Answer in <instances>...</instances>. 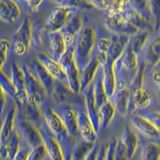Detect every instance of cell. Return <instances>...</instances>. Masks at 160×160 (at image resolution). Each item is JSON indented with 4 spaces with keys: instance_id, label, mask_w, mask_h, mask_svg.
<instances>
[{
    "instance_id": "6da1fadb",
    "label": "cell",
    "mask_w": 160,
    "mask_h": 160,
    "mask_svg": "<svg viewBox=\"0 0 160 160\" xmlns=\"http://www.w3.org/2000/svg\"><path fill=\"white\" fill-rule=\"evenodd\" d=\"M98 40L96 28L92 25H84L77 37L75 48V62L81 71L90 62L96 51Z\"/></svg>"
},
{
    "instance_id": "d4e9b609",
    "label": "cell",
    "mask_w": 160,
    "mask_h": 160,
    "mask_svg": "<svg viewBox=\"0 0 160 160\" xmlns=\"http://www.w3.org/2000/svg\"><path fill=\"white\" fill-rule=\"evenodd\" d=\"M49 38L50 56L58 62L67 49L62 33L60 32H50L49 33Z\"/></svg>"
},
{
    "instance_id": "f1b7e54d",
    "label": "cell",
    "mask_w": 160,
    "mask_h": 160,
    "mask_svg": "<svg viewBox=\"0 0 160 160\" xmlns=\"http://www.w3.org/2000/svg\"><path fill=\"white\" fill-rule=\"evenodd\" d=\"M69 88L76 93H80V72L75 61L64 68Z\"/></svg>"
},
{
    "instance_id": "11a10c76",
    "label": "cell",
    "mask_w": 160,
    "mask_h": 160,
    "mask_svg": "<svg viewBox=\"0 0 160 160\" xmlns=\"http://www.w3.org/2000/svg\"><path fill=\"white\" fill-rule=\"evenodd\" d=\"M160 160V158H159V160Z\"/></svg>"
},
{
    "instance_id": "816d5d0a",
    "label": "cell",
    "mask_w": 160,
    "mask_h": 160,
    "mask_svg": "<svg viewBox=\"0 0 160 160\" xmlns=\"http://www.w3.org/2000/svg\"><path fill=\"white\" fill-rule=\"evenodd\" d=\"M100 149V144L96 142L92 149L89 151L85 160H96Z\"/></svg>"
},
{
    "instance_id": "7a4b0ae2",
    "label": "cell",
    "mask_w": 160,
    "mask_h": 160,
    "mask_svg": "<svg viewBox=\"0 0 160 160\" xmlns=\"http://www.w3.org/2000/svg\"><path fill=\"white\" fill-rule=\"evenodd\" d=\"M40 108L48 128L52 132L62 148L63 157L71 153L75 142V141L72 140L75 139H73L69 135L63 123L52 110L50 105V99H48L42 104Z\"/></svg>"
},
{
    "instance_id": "db71d44e",
    "label": "cell",
    "mask_w": 160,
    "mask_h": 160,
    "mask_svg": "<svg viewBox=\"0 0 160 160\" xmlns=\"http://www.w3.org/2000/svg\"><path fill=\"white\" fill-rule=\"evenodd\" d=\"M0 160H2V159H1V157H0Z\"/></svg>"
},
{
    "instance_id": "5bb4252c",
    "label": "cell",
    "mask_w": 160,
    "mask_h": 160,
    "mask_svg": "<svg viewBox=\"0 0 160 160\" xmlns=\"http://www.w3.org/2000/svg\"><path fill=\"white\" fill-rule=\"evenodd\" d=\"M77 124L80 136L84 140L96 143L98 134L88 118L86 108H79L77 112Z\"/></svg>"
},
{
    "instance_id": "c3c4849f",
    "label": "cell",
    "mask_w": 160,
    "mask_h": 160,
    "mask_svg": "<svg viewBox=\"0 0 160 160\" xmlns=\"http://www.w3.org/2000/svg\"><path fill=\"white\" fill-rule=\"evenodd\" d=\"M13 44V49L14 53L18 56H23L27 54L30 49V48L27 47L25 45L18 43V42H14L12 43Z\"/></svg>"
},
{
    "instance_id": "bcb514c9",
    "label": "cell",
    "mask_w": 160,
    "mask_h": 160,
    "mask_svg": "<svg viewBox=\"0 0 160 160\" xmlns=\"http://www.w3.org/2000/svg\"><path fill=\"white\" fill-rule=\"evenodd\" d=\"M140 115L149 120L160 131V112H143Z\"/></svg>"
},
{
    "instance_id": "8992f818",
    "label": "cell",
    "mask_w": 160,
    "mask_h": 160,
    "mask_svg": "<svg viewBox=\"0 0 160 160\" xmlns=\"http://www.w3.org/2000/svg\"><path fill=\"white\" fill-rule=\"evenodd\" d=\"M80 94L81 93L73 92L67 84L55 79L50 100L57 104H66L77 108H82V105H85V101L82 99Z\"/></svg>"
},
{
    "instance_id": "603a6c76",
    "label": "cell",
    "mask_w": 160,
    "mask_h": 160,
    "mask_svg": "<svg viewBox=\"0 0 160 160\" xmlns=\"http://www.w3.org/2000/svg\"><path fill=\"white\" fill-rule=\"evenodd\" d=\"M131 123L133 127L144 136L156 139L160 136V131L149 121L140 114L132 117Z\"/></svg>"
},
{
    "instance_id": "484cf974",
    "label": "cell",
    "mask_w": 160,
    "mask_h": 160,
    "mask_svg": "<svg viewBox=\"0 0 160 160\" xmlns=\"http://www.w3.org/2000/svg\"><path fill=\"white\" fill-rule=\"evenodd\" d=\"M121 139L127 148L129 159L132 158L138 146V138L136 132L128 125L125 126Z\"/></svg>"
},
{
    "instance_id": "ba28073f",
    "label": "cell",
    "mask_w": 160,
    "mask_h": 160,
    "mask_svg": "<svg viewBox=\"0 0 160 160\" xmlns=\"http://www.w3.org/2000/svg\"><path fill=\"white\" fill-rule=\"evenodd\" d=\"M15 127L20 136L33 148L42 144V139L38 128L22 118L16 108Z\"/></svg>"
},
{
    "instance_id": "83f0119b",
    "label": "cell",
    "mask_w": 160,
    "mask_h": 160,
    "mask_svg": "<svg viewBox=\"0 0 160 160\" xmlns=\"http://www.w3.org/2000/svg\"><path fill=\"white\" fill-rule=\"evenodd\" d=\"M84 26V18L81 15L75 13L61 30L60 32L77 39V36Z\"/></svg>"
},
{
    "instance_id": "836d02e7",
    "label": "cell",
    "mask_w": 160,
    "mask_h": 160,
    "mask_svg": "<svg viewBox=\"0 0 160 160\" xmlns=\"http://www.w3.org/2000/svg\"><path fill=\"white\" fill-rule=\"evenodd\" d=\"M57 6H63L77 10H89L93 8L89 0H51Z\"/></svg>"
},
{
    "instance_id": "ee69618b",
    "label": "cell",
    "mask_w": 160,
    "mask_h": 160,
    "mask_svg": "<svg viewBox=\"0 0 160 160\" xmlns=\"http://www.w3.org/2000/svg\"><path fill=\"white\" fill-rule=\"evenodd\" d=\"M127 148L121 138L118 139L114 160H129Z\"/></svg>"
},
{
    "instance_id": "8d00e7d4",
    "label": "cell",
    "mask_w": 160,
    "mask_h": 160,
    "mask_svg": "<svg viewBox=\"0 0 160 160\" xmlns=\"http://www.w3.org/2000/svg\"><path fill=\"white\" fill-rule=\"evenodd\" d=\"M0 85L7 95L12 98L14 101L16 99V90L8 75L2 69H0Z\"/></svg>"
},
{
    "instance_id": "ffe728a7",
    "label": "cell",
    "mask_w": 160,
    "mask_h": 160,
    "mask_svg": "<svg viewBox=\"0 0 160 160\" xmlns=\"http://www.w3.org/2000/svg\"><path fill=\"white\" fill-rule=\"evenodd\" d=\"M101 64L97 59L95 54L86 66L80 71V93H82L93 82Z\"/></svg>"
},
{
    "instance_id": "52a82bcc",
    "label": "cell",
    "mask_w": 160,
    "mask_h": 160,
    "mask_svg": "<svg viewBox=\"0 0 160 160\" xmlns=\"http://www.w3.org/2000/svg\"><path fill=\"white\" fill-rule=\"evenodd\" d=\"M77 10L67 6H57L52 10L48 17L47 22L45 26V31L48 34L60 32L70 18L77 13Z\"/></svg>"
},
{
    "instance_id": "7dc6e473",
    "label": "cell",
    "mask_w": 160,
    "mask_h": 160,
    "mask_svg": "<svg viewBox=\"0 0 160 160\" xmlns=\"http://www.w3.org/2000/svg\"><path fill=\"white\" fill-rule=\"evenodd\" d=\"M111 43L110 38H100L98 39L96 42V50L107 52Z\"/></svg>"
},
{
    "instance_id": "d590c367",
    "label": "cell",
    "mask_w": 160,
    "mask_h": 160,
    "mask_svg": "<svg viewBox=\"0 0 160 160\" xmlns=\"http://www.w3.org/2000/svg\"><path fill=\"white\" fill-rule=\"evenodd\" d=\"M130 6L148 21L152 17L149 6V0H130Z\"/></svg>"
},
{
    "instance_id": "7c38bea8",
    "label": "cell",
    "mask_w": 160,
    "mask_h": 160,
    "mask_svg": "<svg viewBox=\"0 0 160 160\" xmlns=\"http://www.w3.org/2000/svg\"><path fill=\"white\" fill-rule=\"evenodd\" d=\"M154 96L149 90L143 86L131 90L128 107V114L136 110H145L151 106L154 102Z\"/></svg>"
},
{
    "instance_id": "d6a6232c",
    "label": "cell",
    "mask_w": 160,
    "mask_h": 160,
    "mask_svg": "<svg viewBox=\"0 0 160 160\" xmlns=\"http://www.w3.org/2000/svg\"><path fill=\"white\" fill-rule=\"evenodd\" d=\"M21 138L15 127V129L12 132L8 142L6 146L4 157L2 159L13 160L16 152L19 148Z\"/></svg>"
},
{
    "instance_id": "1f68e13d",
    "label": "cell",
    "mask_w": 160,
    "mask_h": 160,
    "mask_svg": "<svg viewBox=\"0 0 160 160\" xmlns=\"http://www.w3.org/2000/svg\"><path fill=\"white\" fill-rule=\"evenodd\" d=\"M123 13L128 20L140 31L148 30L149 26V21L142 16L136 10L129 6L123 10Z\"/></svg>"
},
{
    "instance_id": "681fc988",
    "label": "cell",
    "mask_w": 160,
    "mask_h": 160,
    "mask_svg": "<svg viewBox=\"0 0 160 160\" xmlns=\"http://www.w3.org/2000/svg\"><path fill=\"white\" fill-rule=\"evenodd\" d=\"M27 4L30 10L32 12H38L45 0H24Z\"/></svg>"
},
{
    "instance_id": "30bf717a",
    "label": "cell",
    "mask_w": 160,
    "mask_h": 160,
    "mask_svg": "<svg viewBox=\"0 0 160 160\" xmlns=\"http://www.w3.org/2000/svg\"><path fill=\"white\" fill-rule=\"evenodd\" d=\"M42 142L51 160H64L62 148L43 119L38 127Z\"/></svg>"
},
{
    "instance_id": "b9f144b4",
    "label": "cell",
    "mask_w": 160,
    "mask_h": 160,
    "mask_svg": "<svg viewBox=\"0 0 160 160\" xmlns=\"http://www.w3.org/2000/svg\"><path fill=\"white\" fill-rule=\"evenodd\" d=\"M48 155L46 148L42 143L32 148L27 160H44Z\"/></svg>"
},
{
    "instance_id": "277c9868",
    "label": "cell",
    "mask_w": 160,
    "mask_h": 160,
    "mask_svg": "<svg viewBox=\"0 0 160 160\" xmlns=\"http://www.w3.org/2000/svg\"><path fill=\"white\" fill-rule=\"evenodd\" d=\"M24 72L25 88L28 96V100L40 106L49 99L45 89L39 80L34 76L28 66L20 63Z\"/></svg>"
},
{
    "instance_id": "f35d334b",
    "label": "cell",
    "mask_w": 160,
    "mask_h": 160,
    "mask_svg": "<svg viewBox=\"0 0 160 160\" xmlns=\"http://www.w3.org/2000/svg\"><path fill=\"white\" fill-rule=\"evenodd\" d=\"M12 47V40L7 38L0 39V69H4Z\"/></svg>"
},
{
    "instance_id": "e575fe53",
    "label": "cell",
    "mask_w": 160,
    "mask_h": 160,
    "mask_svg": "<svg viewBox=\"0 0 160 160\" xmlns=\"http://www.w3.org/2000/svg\"><path fill=\"white\" fill-rule=\"evenodd\" d=\"M142 160H158L160 158V146L155 143L144 144L142 151Z\"/></svg>"
},
{
    "instance_id": "d6986e66",
    "label": "cell",
    "mask_w": 160,
    "mask_h": 160,
    "mask_svg": "<svg viewBox=\"0 0 160 160\" xmlns=\"http://www.w3.org/2000/svg\"><path fill=\"white\" fill-rule=\"evenodd\" d=\"M115 63L111 60L102 66V81L104 88L108 98L112 101L117 86V75L115 70Z\"/></svg>"
},
{
    "instance_id": "cb8c5ba5",
    "label": "cell",
    "mask_w": 160,
    "mask_h": 160,
    "mask_svg": "<svg viewBox=\"0 0 160 160\" xmlns=\"http://www.w3.org/2000/svg\"><path fill=\"white\" fill-rule=\"evenodd\" d=\"M144 61L152 67L160 60V32L149 40L144 49Z\"/></svg>"
},
{
    "instance_id": "5b68a950",
    "label": "cell",
    "mask_w": 160,
    "mask_h": 160,
    "mask_svg": "<svg viewBox=\"0 0 160 160\" xmlns=\"http://www.w3.org/2000/svg\"><path fill=\"white\" fill-rule=\"evenodd\" d=\"M103 21L105 27L113 34L125 35L131 38L141 32L128 20L123 11L112 15L106 13Z\"/></svg>"
},
{
    "instance_id": "ab89813d",
    "label": "cell",
    "mask_w": 160,
    "mask_h": 160,
    "mask_svg": "<svg viewBox=\"0 0 160 160\" xmlns=\"http://www.w3.org/2000/svg\"><path fill=\"white\" fill-rule=\"evenodd\" d=\"M32 148L24 139L21 138L19 148L13 160H27Z\"/></svg>"
},
{
    "instance_id": "ac0fdd59",
    "label": "cell",
    "mask_w": 160,
    "mask_h": 160,
    "mask_svg": "<svg viewBox=\"0 0 160 160\" xmlns=\"http://www.w3.org/2000/svg\"><path fill=\"white\" fill-rule=\"evenodd\" d=\"M22 16V10L16 0H0V19L12 24L18 21Z\"/></svg>"
},
{
    "instance_id": "44dd1931",
    "label": "cell",
    "mask_w": 160,
    "mask_h": 160,
    "mask_svg": "<svg viewBox=\"0 0 160 160\" xmlns=\"http://www.w3.org/2000/svg\"><path fill=\"white\" fill-rule=\"evenodd\" d=\"M107 54L109 60L116 62L122 56L127 48L131 37L125 35L113 34Z\"/></svg>"
},
{
    "instance_id": "3957f363",
    "label": "cell",
    "mask_w": 160,
    "mask_h": 160,
    "mask_svg": "<svg viewBox=\"0 0 160 160\" xmlns=\"http://www.w3.org/2000/svg\"><path fill=\"white\" fill-rule=\"evenodd\" d=\"M50 105L60 118L66 129L69 135L76 139L79 138L80 134L77 124V112L79 108L66 104H57L50 100Z\"/></svg>"
},
{
    "instance_id": "4dcf8cb0",
    "label": "cell",
    "mask_w": 160,
    "mask_h": 160,
    "mask_svg": "<svg viewBox=\"0 0 160 160\" xmlns=\"http://www.w3.org/2000/svg\"><path fill=\"white\" fill-rule=\"evenodd\" d=\"M94 86H93V91H94V96L96 102V106L99 108L105 104L109 99L108 96L106 94L105 88H104L103 81H102V67L100 68L99 72L93 81Z\"/></svg>"
},
{
    "instance_id": "2e32d148",
    "label": "cell",
    "mask_w": 160,
    "mask_h": 160,
    "mask_svg": "<svg viewBox=\"0 0 160 160\" xmlns=\"http://www.w3.org/2000/svg\"><path fill=\"white\" fill-rule=\"evenodd\" d=\"M37 57L38 60L55 79L59 80L68 86L66 72L62 64L44 52H40L38 54Z\"/></svg>"
},
{
    "instance_id": "8fae6325",
    "label": "cell",
    "mask_w": 160,
    "mask_h": 160,
    "mask_svg": "<svg viewBox=\"0 0 160 160\" xmlns=\"http://www.w3.org/2000/svg\"><path fill=\"white\" fill-rule=\"evenodd\" d=\"M11 81L16 90V105L22 104L28 100V96L25 88V78L24 72L21 64L15 60L13 61L9 74L6 73Z\"/></svg>"
},
{
    "instance_id": "f6af8a7d",
    "label": "cell",
    "mask_w": 160,
    "mask_h": 160,
    "mask_svg": "<svg viewBox=\"0 0 160 160\" xmlns=\"http://www.w3.org/2000/svg\"><path fill=\"white\" fill-rule=\"evenodd\" d=\"M117 142L118 138L116 137H112L108 140L107 144L105 160H114Z\"/></svg>"
},
{
    "instance_id": "60d3db41",
    "label": "cell",
    "mask_w": 160,
    "mask_h": 160,
    "mask_svg": "<svg viewBox=\"0 0 160 160\" xmlns=\"http://www.w3.org/2000/svg\"><path fill=\"white\" fill-rule=\"evenodd\" d=\"M75 61V45L68 47L64 54L60 58L58 62L63 68L68 66Z\"/></svg>"
},
{
    "instance_id": "9c48e42d",
    "label": "cell",
    "mask_w": 160,
    "mask_h": 160,
    "mask_svg": "<svg viewBox=\"0 0 160 160\" xmlns=\"http://www.w3.org/2000/svg\"><path fill=\"white\" fill-rule=\"evenodd\" d=\"M131 93L130 84L124 77L117 76L116 90L112 101L115 105L117 112L121 116L128 115Z\"/></svg>"
},
{
    "instance_id": "9a60e30c",
    "label": "cell",
    "mask_w": 160,
    "mask_h": 160,
    "mask_svg": "<svg viewBox=\"0 0 160 160\" xmlns=\"http://www.w3.org/2000/svg\"><path fill=\"white\" fill-rule=\"evenodd\" d=\"M93 86H94V83L93 82L82 93V95L84 97L85 107H86V112L88 115L90 120H91V122L93 126V128L95 129L96 133L98 134L101 129H100L98 108L96 106V102L95 99Z\"/></svg>"
},
{
    "instance_id": "4fadbf2b",
    "label": "cell",
    "mask_w": 160,
    "mask_h": 160,
    "mask_svg": "<svg viewBox=\"0 0 160 160\" xmlns=\"http://www.w3.org/2000/svg\"><path fill=\"white\" fill-rule=\"evenodd\" d=\"M28 66L45 89L50 99L54 88L55 78L49 73L38 58L33 60Z\"/></svg>"
},
{
    "instance_id": "7402d4cb",
    "label": "cell",
    "mask_w": 160,
    "mask_h": 160,
    "mask_svg": "<svg viewBox=\"0 0 160 160\" xmlns=\"http://www.w3.org/2000/svg\"><path fill=\"white\" fill-rule=\"evenodd\" d=\"M33 39V26L30 17H26L12 36V43L18 42L31 48Z\"/></svg>"
},
{
    "instance_id": "9f6ffc18",
    "label": "cell",
    "mask_w": 160,
    "mask_h": 160,
    "mask_svg": "<svg viewBox=\"0 0 160 160\" xmlns=\"http://www.w3.org/2000/svg\"><path fill=\"white\" fill-rule=\"evenodd\" d=\"M159 88H160V87H159Z\"/></svg>"
},
{
    "instance_id": "74e56055",
    "label": "cell",
    "mask_w": 160,
    "mask_h": 160,
    "mask_svg": "<svg viewBox=\"0 0 160 160\" xmlns=\"http://www.w3.org/2000/svg\"><path fill=\"white\" fill-rule=\"evenodd\" d=\"M150 13L153 19V29L158 32L160 30V0H149Z\"/></svg>"
},
{
    "instance_id": "4316f807",
    "label": "cell",
    "mask_w": 160,
    "mask_h": 160,
    "mask_svg": "<svg viewBox=\"0 0 160 160\" xmlns=\"http://www.w3.org/2000/svg\"><path fill=\"white\" fill-rule=\"evenodd\" d=\"M98 112L100 129H105L112 123L117 111L114 103L108 100L99 108Z\"/></svg>"
},
{
    "instance_id": "e0dca14e",
    "label": "cell",
    "mask_w": 160,
    "mask_h": 160,
    "mask_svg": "<svg viewBox=\"0 0 160 160\" xmlns=\"http://www.w3.org/2000/svg\"><path fill=\"white\" fill-rule=\"evenodd\" d=\"M16 105L18 112L22 118L38 128L40 126L44 118L38 105L27 100L22 104Z\"/></svg>"
},
{
    "instance_id": "f5cc1de1",
    "label": "cell",
    "mask_w": 160,
    "mask_h": 160,
    "mask_svg": "<svg viewBox=\"0 0 160 160\" xmlns=\"http://www.w3.org/2000/svg\"><path fill=\"white\" fill-rule=\"evenodd\" d=\"M51 160V158H49V156H47V157H46V158H45V160Z\"/></svg>"
},
{
    "instance_id": "f907efd6",
    "label": "cell",
    "mask_w": 160,
    "mask_h": 160,
    "mask_svg": "<svg viewBox=\"0 0 160 160\" xmlns=\"http://www.w3.org/2000/svg\"><path fill=\"white\" fill-rule=\"evenodd\" d=\"M152 82L157 86H160V60L152 68L151 71Z\"/></svg>"
},
{
    "instance_id": "7bdbcfd3",
    "label": "cell",
    "mask_w": 160,
    "mask_h": 160,
    "mask_svg": "<svg viewBox=\"0 0 160 160\" xmlns=\"http://www.w3.org/2000/svg\"><path fill=\"white\" fill-rule=\"evenodd\" d=\"M13 99L8 96L0 85V116H4Z\"/></svg>"
},
{
    "instance_id": "f546056e",
    "label": "cell",
    "mask_w": 160,
    "mask_h": 160,
    "mask_svg": "<svg viewBox=\"0 0 160 160\" xmlns=\"http://www.w3.org/2000/svg\"><path fill=\"white\" fill-rule=\"evenodd\" d=\"M95 143L86 142L81 138H76L72 147L71 160H86L88 153Z\"/></svg>"
}]
</instances>
